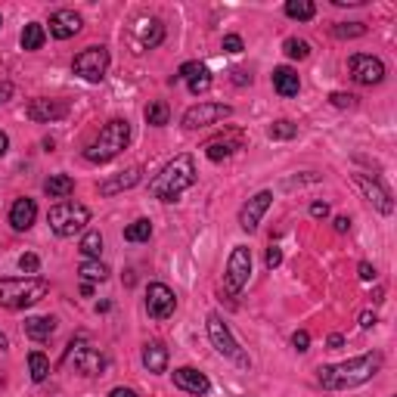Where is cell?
<instances>
[{"instance_id":"50","label":"cell","mask_w":397,"mask_h":397,"mask_svg":"<svg viewBox=\"0 0 397 397\" xmlns=\"http://www.w3.org/2000/svg\"><path fill=\"white\" fill-rule=\"evenodd\" d=\"M335 6H363L366 4V0H332Z\"/></svg>"},{"instance_id":"32","label":"cell","mask_w":397,"mask_h":397,"mask_svg":"<svg viewBox=\"0 0 397 397\" xmlns=\"http://www.w3.org/2000/svg\"><path fill=\"white\" fill-rule=\"evenodd\" d=\"M28 373H31V379H35V382H44V379L50 376V360L40 351H31L28 354Z\"/></svg>"},{"instance_id":"21","label":"cell","mask_w":397,"mask_h":397,"mask_svg":"<svg viewBox=\"0 0 397 397\" xmlns=\"http://www.w3.org/2000/svg\"><path fill=\"white\" fill-rule=\"evenodd\" d=\"M140 177H143L140 168H128V171H121L118 177H109V180L99 183V196H115V192L134 190L140 183Z\"/></svg>"},{"instance_id":"28","label":"cell","mask_w":397,"mask_h":397,"mask_svg":"<svg viewBox=\"0 0 397 397\" xmlns=\"http://www.w3.org/2000/svg\"><path fill=\"white\" fill-rule=\"evenodd\" d=\"M285 16L298 22H310L317 16V6L310 0H285Z\"/></svg>"},{"instance_id":"47","label":"cell","mask_w":397,"mask_h":397,"mask_svg":"<svg viewBox=\"0 0 397 397\" xmlns=\"http://www.w3.org/2000/svg\"><path fill=\"white\" fill-rule=\"evenodd\" d=\"M376 326V314L373 310H363L360 314V329H373Z\"/></svg>"},{"instance_id":"44","label":"cell","mask_w":397,"mask_h":397,"mask_svg":"<svg viewBox=\"0 0 397 397\" xmlns=\"http://www.w3.org/2000/svg\"><path fill=\"white\" fill-rule=\"evenodd\" d=\"M310 217H317V221L329 217V205H326V202H314V205H310Z\"/></svg>"},{"instance_id":"27","label":"cell","mask_w":397,"mask_h":397,"mask_svg":"<svg viewBox=\"0 0 397 397\" xmlns=\"http://www.w3.org/2000/svg\"><path fill=\"white\" fill-rule=\"evenodd\" d=\"M44 40H47V31H44V25H38V22H28L22 28V50H40L44 47Z\"/></svg>"},{"instance_id":"37","label":"cell","mask_w":397,"mask_h":397,"mask_svg":"<svg viewBox=\"0 0 397 397\" xmlns=\"http://www.w3.org/2000/svg\"><path fill=\"white\" fill-rule=\"evenodd\" d=\"M19 270L25 276H35L38 270H40V258L38 255H31V251H25V255L19 258Z\"/></svg>"},{"instance_id":"23","label":"cell","mask_w":397,"mask_h":397,"mask_svg":"<svg viewBox=\"0 0 397 397\" xmlns=\"http://www.w3.org/2000/svg\"><path fill=\"white\" fill-rule=\"evenodd\" d=\"M22 329L31 342H47V339H53V332H56V320L53 317H28L22 323Z\"/></svg>"},{"instance_id":"54","label":"cell","mask_w":397,"mask_h":397,"mask_svg":"<svg viewBox=\"0 0 397 397\" xmlns=\"http://www.w3.org/2000/svg\"><path fill=\"white\" fill-rule=\"evenodd\" d=\"M4 348H10V342H6V335L0 332V351H4Z\"/></svg>"},{"instance_id":"6","label":"cell","mask_w":397,"mask_h":397,"mask_svg":"<svg viewBox=\"0 0 397 397\" xmlns=\"http://www.w3.org/2000/svg\"><path fill=\"white\" fill-rule=\"evenodd\" d=\"M205 329H208V339H211V344H214V351H217V354H224L227 360H233L236 366H242V369H249V366H251V357H249L246 351H242V344L233 339L230 326H227L221 317H217V314H208Z\"/></svg>"},{"instance_id":"15","label":"cell","mask_w":397,"mask_h":397,"mask_svg":"<svg viewBox=\"0 0 397 397\" xmlns=\"http://www.w3.org/2000/svg\"><path fill=\"white\" fill-rule=\"evenodd\" d=\"M273 205V192L270 190H261V192H255L246 205L239 208V227L246 233H255L258 230V224H261V217L267 214V208Z\"/></svg>"},{"instance_id":"40","label":"cell","mask_w":397,"mask_h":397,"mask_svg":"<svg viewBox=\"0 0 397 397\" xmlns=\"http://www.w3.org/2000/svg\"><path fill=\"white\" fill-rule=\"evenodd\" d=\"M264 264L270 267V270H276L283 264V249H276V246H270L267 249V255H264Z\"/></svg>"},{"instance_id":"8","label":"cell","mask_w":397,"mask_h":397,"mask_svg":"<svg viewBox=\"0 0 397 397\" xmlns=\"http://www.w3.org/2000/svg\"><path fill=\"white\" fill-rule=\"evenodd\" d=\"M72 72L78 75V78L90 81V84H99L106 78V72H109V50L106 47L81 50V53L75 56V62H72Z\"/></svg>"},{"instance_id":"39","label":"cell","mask_w":397,"mask_h":397,"mask_svg":"<svg viewBox=\"0 0 397 397\" xmlns=\"http://www.w3.org/2000/svg\"><path fill=\"white\" fill-rule=\"evenodd\" d=\"M221 47H224V53H242V50H246V44H242L239 35H227Z\"/></svg>"},{"instance_id":"25","label":"cell","mask_w":397,"mask_h":397,"mask_svg":"<svg viewBox=\"0 0 397 397\" xmlns=\"http://www.w3.org/2000/svg\"><path fill=\"white\" fill-rule=\"evenodd\" d=\"M44 192H47L50 199H69L72 192H75V180H72L69 174H53L44 183Z\"/></svg>"},{"instance_id":"22","label":"cell","mask_w":397,"mask_h":397,"mask_svg":"<svg viewBox=\"0 0 397 397\" xmlns=\"http://www.w3.org/2000/svg\"><path fill=\"white\" fill-rule=\"evenodd\" d=\"M273 90L280 97H298L301 90V78L292 65H276L273 69Z\"/></svg>"},{"instance_id":"7","label":"cell","mask_w":397,"mask_h":397,"mask_svg":"<svg viewBox=\"0 0 397 397\" xmlns=\"http://www.w3.org/2000/svg\"><path fill=\"white\" fill-rule=\"evenodd\" d=\"M65 366H75V373L81 376H103L106 357L97 348L84 344V335H78V342H72L69 351H65Z\"/></svg>"},{"instance_id":"14","label":"cell","mask_w":397,"mask_h":397,"mask_svg":"<svg viewBox=\"0 0 397 397\" xmlns=\"http://www.w3.org/2000/svg\"><path fill=\"white\" fill-rule=\"evenodd\" d=\"M177 310V295L165 283H149L146 289V314L152 320H168Z\"/></svg>"},{"instance_id":"13","label":"cell","mask_w":397,"mask_h":397,"mask_svg":"<svg viewBox=\"0 0 397 397\" xmlns=\"http://www.w3.org/2000/svg\"><path fill=\"white\" fill-rule=\"evenodd\" d=\"M354 187H357L363 192V199L369 202V205H376L382 214H391L394 211V202H391V192H388V187H382V180L379 177H369V174H354L351 177Z\"/></svg>"},{"instance_id":"51","label":"cell","mask_w":397,"mask_h":397,"mask_svg":"<svg viewBox=\"0 0 397 397\" xmlns=\"http://www.w3.org/2000/svg\"><path fill=\"white\" fill-rule=\"evenodd\" d=\"M342 344H344L342 335H329V348H342Z\"/></svg>"},{"instance_id":"45","label":"cell","mask_w":397,"mask_h":397,"mask_svg":"<svg viewBox=\"0 0 397 397\" xmlns=\"http://www.w3.org/2000/svg\"><path fill=\"white\" fill-rule=\"evenodd\" d=\"M13 84L10 81H0V106H4V103H10V99H13Z\"/></svg>"},{"instance_id":"48","label":"cell","mask_w":397,"mask_h":397,"mask_svg":"<svg viewBox=\"0 0 397 397\" xmlns=\"http://www.w3.org/2000/svg\"><path fill=\"white\" fill-rule=\"evenodd\" d=\"M109 397H137V391H134V388H112Z\"/></svg>"},{"instance_id":"55","label":"cell","mask_w":397,"mask_h":397,"mask_svg":"<svg viewBox=\"0 0 397 397\" xmlns=\"http://www.w3.org/2000/svg\"><path fill=\"white\" fill-rule=\"evenodd\" d=\"M0 25H4V19H0Z\"/></svg>"},{"instance_id":"52","label":"cell","mask_w":397,"mask_h":397,"mask_svg":"<svg viewBox=\"0 0 397 397\" xmlns=\"http://www.w3.org/2000/svg\"><path fill=\"white\" fill-rule=\"evenodd\" d=\"M81 295H84V298H90V295H94V283H84L81 285Z\"/></svg>"},{"instance_id":"4","label":"cell","mask_w":397,"mask_h":397,"mask_svg":"<svg viewBox=\"0 0 397 397\" xmlns=\"http://www.w3.org/2000/svg\"><path fill=\"white\" fill-rule=\"evenodd\" d=\"M50 295V283L40 276H19V280H0V308L25 310Z\"/></svg>"},{"instance_id":"43","label":"cell","mask_w":397,"mask_h":397,"mask_svg":"<svg viewBox=\"0 0 397 397\" xmlns=\"http://www.w3.org/2000/svg\"><path fill=\"white\" fill-rule=\"evenodd\" d=\"M357 273H360V280H363V283H373V280H376V267H373V264H366V261H363V264L357 267Z\"/></svg>"},{"instance_id":"49","label":"cell","mask_w":397,"mask_h":397,"mask_svg":"<svg viewBox=\"0 0 397 397\" xmlns=\"http://www.w3.org/2000/svg\"><path fill=\"white\" fill-rule=\"evenodd\" d=\"M6 149H10V137H6V134L0 131V158L6 156Z\"/></svg>"},{"instance_id":"10","label":"cell","mask_w":397,"mask_h":397,"mask_svg":"<svg viewBox=\"0 0 397 397\" xmlns=\"http://www.w3.org/2000/svg\"><path fill=\"white\" fill-rule=\"evenodd\" d=\"M165 40V25L156 16H143V19L134 22L131 28V47L134 53H146V50H156Z\"/></svg>"},{"instance_id":"9","label":"cell","mask_w":397,"mask_h":397,"mask_svg":"<svg viewBox=\"0 0 397 397\" xmlns=\"http://www.w3.org/2000/svg\"><path fill=\"white\" fill-rule=\"evenodd\" d=\"M251 276V251L249 246H236L230 261H227V273H224V289L230 295H239L242 289H246Z\"/></svg>"},{"instance_id":"33","label":"cell","mask_w":397,"mask_h":397,"mask_svg":"<svg viewBox=\"0 0 397 397\" xmlns=\"http://www.w3.org/2000/svg\"><path fill=\"white\" fill-rule=\"evenodd\" d=\"M267 137L270 140H292V137H298V124H292V121H285V118H280V121H273L267 128Z\"/></svg>"},{"instance_id":"41","label":"cell","mask_w":397,"mask_h":397,"mask_svg":"<svg viewBox=\"0 0 397 397\" xmlns=\"http://www.w3.org/2000/svg\"><path fill=\"white\" fill-rule=\"evenodd\" d=\"M292 344H295V351L304 354V351H310V335L304 332V329H298V332L292 335Z\"/></svg>"},{"instance_id":"38","label":"cell","mask_w":397,"mask_h":397,"mask_svg":"<svg viewBox=\"0 0 397 397\" xmlns=\"http://www.w3.org/2000/svg\"><path fill=\"white\" fill-rule=\"evenodd\" d=\"M329 103H332L335 109H354V106H357V97H354V94H342V90H335V94L329 97Z\"/></svg>"},{"instance_id":"3","label":"cell","mask_w":397,"mask_h":397,"mask_svg":"<svg viewBox=\"0 0 397 397\" xmlns=\"http://www.w3.org/2000/svg\"><path fill=\"white\" fill-rule=\"evenodd\" d=\"M128 143H131V124L124 121V118H112L109 124L99 128L94 143L84 149V158L94 165H106V162H112L115 156H121V152L128 149Z\"/></svg>"},{"instance_id":"36","label":"cell","mask_w":397,"mask_h":397,"mask_svg":"<svg viewBox=\"0 0 397 397\" xmlns=\"http://www.w3.org/2000/svg\"><path fill=\"white\" fill-rule=\"evenodd\" d=\"M332 35L335 38H363V35H366V25H363V22H339L332 28Z\"/></svg>"},{"instance_id":"34","label":"cell","mask_w":397,"mask_h":397,"mask_svg":"<svg viewBox=\"0 0 397 397\" xmlns=\"http://www.w3.org/2000/svg\"><path fill=\"white\" fill-rule=\"evenodd\" d=\"M208 90H211V72L202 65V69L190 78V94L192 97H202V94H208Z\"/></svg>"},{"instance_id":"26","label":"cell","mask_w":397,"mask_h":397,"mask_svg":"<svg viewBox=\"0 0 397 397\" xmlns=\"http://www.w3.org/2000/svg\"><path fill=\"white\" fill-rule=\"evenodd\" d=\"M81 255L84 261H99V255H103V233L99 230H90L81 236Z\"/></svg>"},{"instance_id":"17","label":"cell","mask_w":397,"mask_h":397,"mask_svg":"<svg viewBox=\"0 0 397 397\" xmlns=\"http://www.w3.org/2000/svg\"><path fill=\"white\" fill-rule=\"evenodd\" d=\"M69 115V103L65 99H31V106H28V118L31 121H59V118H65Z\"/></svg>"},{"instance_id":"11","label":"cell","mask_w":397,"mask_h":397,"mask_svg":"<svg viewBox=\"0 0 397 397\" xmlns=\"http://www.w3.org/2000/svg\"><path fill=\"white\" fill-rule=\"evenodd\" d=\"M348 75L363 87H373V84L385 81V62L373 53H354L348 59Z\"/></svg>"},{"instance_id":"53","label":"cell","mask_w":397,"mask_h":397,"mask_svg":"<svg viewBox=\"0 0 397 397\" xmlns=\"http://www.w3.org/2000/svg\"><path fill=\"white\" fill-rule=\"evenodd\" d=\"M236 75V84H246V81H251V78H246V72H233Z\"/></svg>"},{"instance_id":"35","label":"cell","mask_w":397,"mask_h":397,"mask_svg":"<svg viewBox=\"0 0 397 397\" xmlns=\"http://www.w3.org/2000/svg\"><path fill=\"white\" fill-rule=\"evenodd\" d=\"M283 50H285V56L289 59H308L310 56V44L308 40H301V38H289L283 44Z\"/></svg>"},{"instance_id":"24","label":"cell","mask_w":397,"mask_h":397,"mask_svg":"<svg viewBox=\"0 0 397 397\" xmlns=\"http://www.w3.org/2000/svg\"><path fill=\"white\" fill-rule=\"evenodd\" d=\"M143 366L149 373H165L168 369V348L162 342H146L143 344Z\"/></svg>"},{"instance_id":"5","label":"cell","mask_w":397,"mask_h":397,"mask_svg":"<svg viewBox=\"0 0 397 397\" xmlns=\"http://www.w3.org/2000/svg\"><path fill=\"white\" fill-rule=\"evenodd\" d=\"M47 224H50V230H53L56 236L69 239V236L81 233L84 227L90 224V211H87V205H81V202L62 199V202H56V205L47 211Z\"/></svg>"},{"instance_id":"31","label":"cell","mask_w":397,"mask_h":397,"mask_svg":"<svg viewBox=\"0 0 397 397\" xmlns=\"http://www.w3.org/2000/svg\"><path fill=\"white\" fill-rule=\"evenodd\" d=\"M168 118H171V109H168V103H162V99H156V103L146 106V124H152V128L168 124Z\"/></svg>"},{"instance_id":"42","label":"cell","mask_w":397,"mask_h":397,"mask_svg":"<svg viewBox=\"0 0 397 397\" xmlns=\"http://www.w3.org/2000/svg\"><path fill=\"white\" fill-rule=\"evenodd\" d=\"M199 69H202V62H183V65H180V72H177L174 78H171V84H174L177 78H187V81H190V78H192V75H196Z\"/></svg>"},{"instance_id":"1","label":"cell","mask_w":397,"mask_h":397,"mask_svg":"<svg viewBox=\"0 0 397 397\" xmlns=\"http://www.w3.org/2000/svg\"><path fill=\"white\" fill-rule=\"evenodd\" d=\"M379 369H382V354L369 351V354H360V357H351L344 363H335V366H320L317 382L329 388V391H344V388L366 385Z\"/></svg>"},{"instance_id":"18","label":"cell","mask_w":397,"mask_h":397,"mask_svg":"<svg viewBox=\"0 0 397 397\" xmlns=\"http://www.w3.org/2000/svg\"><path fill=\"white\" fill-rule=\"evenodd\" d=\"M171 379H174V385L180 388V391H187V394H208V391H211L208 376H205V373H199V369H192V366L174 369Z\"/></svg>"},{"instance_id":"20","label":"cell","mask_w":397,"mask_h":397,"mask_svg":"<svg viewBox=\"0 0 397 397\" xmlns=\"http://www.w3.org/2000/svg\"><path fill=\"white\" fill-rule=\"evenodd\" d=\"M242 134H224V137H214L205 143V156L211 158V162H224V158H230L236 149H242Z\"/></svg>"},{"instance_id":"19","label":"cell","mask_w":397,"mask_h":397,"mask_svg":"<svg viewBox=\"0 0 397 397\" xmlns=\"http://www.w3.org/2000/svg\"><path fill=\"white\" fill-rule=\"evenodd\" d=\"M35 217H38V202L35 199L22 196V199H16L10 205V224H13L16 233L31 230V227H35Z\"/></svg>"},{"instance_id":"30","label":"cell","mask_w":397,"mask_h":397,"mask_svg":"<svg viewBox=\"0 0 397 397\" xmlns=\"http://www.w3.org/2000/svg\"><path fill=\"white\" fill-rule=\"evenodd\" d=\"M149 236H152V221L149 217H140V221L124 227V239L128 242H149Z\"/></svg>"},{"instance_id":"12","label":"cell","mask_w":397,"mask_h":397,"mask_svg":"<svg viewBox=\"0 0 397 397\" xmlns=\"http://www.w3.org/2000/svg\"><path fill=\"white\" fill-rule=\"evenodd\" d=\"M233 115V106L227 103H199V106H190L183 112V128L187 131H199V128H208V124H217L224 118Z\"/></svg>"},{"instance_id":"46","label":"cell","mask_w":397,"mask_h":397,"mask_svg":"<svg viewBox=\"0 0 397 397\" xmlns=\"http://www.w3.org/2000/svg\"><path fill=\"white\" fill-rule=\"evenodd\" d=\"M332 227H335V233H348V230H351V217H348V214H339V217L332 221Z\"/></svg>"},{"instance_id":"16","label":"cell","mask_w":397,"mask_h":397,"mask_svg":"<svg viewBox=\"0 0 397 397\" xmlns=\"http://www.w3.org/2000/svg\"><path fill=\"white\" fill-rule=\"evenodd\" d=\"M84 28V19L75 10H56L50 16V35L56 40H69Z\"/></svg>"},{"instance_id":"29","label":"cell","mask_w":397,"mask_h":397,"mask_svg":"<svg viewBox=\"0 0 397 397\" xmlns=\"http://www.w3.org/2000/svg\"><path fill=\"white\" fill-rule=\"evenodd\" d=\"M78 273L84 283H106L109 280V267L99 264V261H81Z\"/></svg>"},{"instance_id":"2","label":"cell","mask_w":397,"mask_h":397,"mask_svg":"<svg viewBox=\"0 0 397 397\" xmlns=\"http://www.w3.org/2000/svg\"><path fill=\"white\" fill-rule=\"evenodd\" d=\"M192 183H196V162H192V156L183 152V156H174L162 171L152 177L149 192H152V199H158V202H177Z\"/></svg>"}]
</instances>
